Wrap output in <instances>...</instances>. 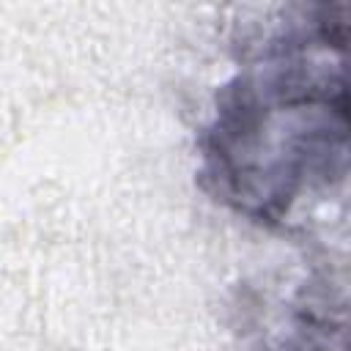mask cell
I'll use <instances>...</instances> for the list:
<instances>
[{
	"mask_svg": "<svg viewBox=\"0 0 351 351\" xmlns=\"http://www.w3.org/2000/svg\"><path fill=\"white\" fill-rule=\"evenodd\" d=\"M348 5H302L219 85L197 181L228 211L288 228L348 176Z\"/></svg>",
	"mask_w": 351,
	"mask_h": 351,
	"instance_id": "obj_1",
	"label": "cell"
}]
</instances>
